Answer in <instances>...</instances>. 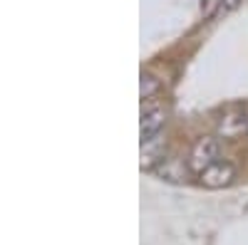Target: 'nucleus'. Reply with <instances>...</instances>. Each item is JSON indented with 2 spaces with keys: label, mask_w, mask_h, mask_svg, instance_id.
<instances>
[{
  "label": "nucleus",
  "mask_w": 248,
  "mask_h": 245,
  "mask_svg": "<svg viewBox=\"0 0 248 245\" xmlns=\"http://www.w3.org/2000/svg\"><path fill=\"white\" fill-rule=\"evenodd\" d=\"M218 159H221L218 139H214V136H201L196 144L191 146V154H189V171L199 176L203 169H209L211 163H216Z\"/></svg>",
  "instance_id": "obj_1"
},
{
  "label": "nucleus",
  "mask_w": 248,
  "mask_h": 245,
  "mask_svg": "<svg viewBox=\"0 0 248 245\" xmlns=\"http://www.w3.org/2000/svg\"><path fill=\"white\" fill-rule=\"evenodd\" d=\"M216 131L221 139H229V141H236L243 134H248V109H241V107L226 109L216 119Z\"/></svg>",
  "instance_id": "obj_2"
},
{
  "label": "nucleus",
  "mask_w": 248,
  "mask_h": 245,
  "mask_svg": "<svg viewBox=\"0 0 248 245\" xmlns=\"http://www.w3.org/2000/svg\"><path fill=\"white\" fill-rule=\"evenodd\" d=\"M196 178L206 188H226V186H231V183L236 181V166L231 161L218 159L216 163H211L209 169H203Z\"/></svg>",
  "instance_id": "obj_3"
},
{
  "label": "nucleus",
  "mask_w": 248,
  "mask_h": 245,
  "mask_svg": "<svg viewBox=\"0 0 248 245\" xmlns=\"http://www.w3.org/2000/svg\"><path fill=\"white\" fill-rule=\"evenodd\" d=\"M164 121H167V109L159 104H149L141 107V121H139V136L141 141H149L154 136H159Z\"/></svg>",
  "instance_id": "obj_4"
},
{
  "label": "nucleus",
  "mask_w": 248,
  "mask_h": 245,
  "mask_svg": "<svg viewBox=\"0 0 248 245\" xmlns=\"http://www.w3.org/2000/svg\"><path fill=\"white\" fill-rule=\"evenodd\" d=\"M164 139L161 136H154L149 141H141V169L144 171H154L159 163L167 159L164 156Z\"/></svg>",
  "instance_id": "obj_5"
},
{
  "label": "nucleus",
  "mask_w": 248,
  "mask_h": 245,
  "mask_svg": "<svg viewBox=\"0 0 248 245\" xmlns=\"http://www.w3.org/2000/svg\"><path fill=\"white\" fill-rule=\"evenodd\" d=\"M154 173H159L161 178H167V181H181L184 178V166L176 159H164L154 169Z\"/></svg>",
  "instance_id": "obj_6"
},
{
  "label": "nucleus",
  "mask_w": 248,
  "mask_h": 245,
  "mask_svg": "<svg viewBox=\"0 0 248 245\" xmlns=\"http://www.w3.org/2000/svg\"><path fill=\"white\" fill-rule=\"evenodd\" d=\"M159 89H161V82L156 77L141 74V82H139V97H141V101H152L159 94Z\"/></svg>",
  "instance_id": "obj_7"
},
{
  "label": "nucleus",
  "mask_w": 248,
  "mask_h": 245,
  "mask_svg": "<svg viewBox=\"0 0 248 245\" xmlns=\"http://www.w3.org/2000/svg\"><path fill=\"white\" fill-rule=\"evenodd\" d=\"M223 5V0H201V20H211Z\"/></svg>",
  "instance_id": "obj_8"
},
{
  "label": "nucleus",
  "mask_w": 248,
  "mask_h": 245,
  "mask_svg": "<svg viewBox=\"0 0 248 245\" xmlns=\"http://www.w3.org/2000/svg\"><path fill=\"white\" fill-rule=\"evenodd\" d=\"M238 3H241V0H223V8H226V10H233Z\"/></svg>",
  "instance_id": "obj_9"
}]
</instances>
